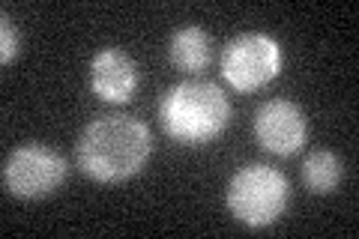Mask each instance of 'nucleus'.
Returning <instances> with one entry per match:
<instances>
[{"mask_svg":"<svg viewBox=\"0 0 359 239\" xmlns=\"http://www.w3.org/2000/svg\"><path fill=\"white\" fill-rule=\"evenodd\" d=\"M0 33H4V51H0V63H9L18 54V30L9 21V15H0Z\"/></svg>","mask_w":359,"mask_h":239,"instance_id":"10","label":"nucleus"},{"mask_svg":"<svg viewBox=\"0 0 359 239\" xmlns=\"http://www.w3.org/2000/svg\"><path fill=\"white\" fill-rule=\"evenodd\" d=\"M159 123L171 141L183 146L212 144L231 123V102L210 81H180L159 99Z\"/></svg>","mask_w":359,"mask_h":239,"instance_id":"2","label":"nucleus"},{"mask_svg":"<svg viewBox=\"0 0 359 239\" xmlns=\"http://www.w3.org/2000/svg\"><path fill=\"white\" fill-rule=\"evenodd\" d=\"M287 179L269 165H245L231 177L224 203L228 212L245 227H269L287 210Z\"/></svg>","mask_w":359,"mask_h":239,"instance_id":"3","label":"nucleus"},{"mask_svg":"<svg viewBox=\"0 0 359 239\" xmlns=\"http://www.w3.org/2000/svg\"><path fill=\"white\" fill-rule=\"evenodd\" d=\"M138 63L120 48H102L90 60V90L102 102H129L138 90Z\"/></svg>","mask_w":359,"mask_h":239,"instance_id":"7","label":"nucleus"},{"mask_svg":"<svg viewBox=\"0 0 359 239\" xmlns=\"http://www.w3.org/2000/svg\"><path fill=\"white\" fill-rule=\"evenodd\" d=\"M66 179V162L48 144H21L4 162V189L21 200H39Z\"/></svg>","mask_w":359,"mask_h":239,"instance_id":"5","label":"nucleus"},{"mask_svg":"<svg viewBox=\"0 0 359 239\" xmlns=\"http://www.w3.org/2000/svg\"><path fill=\"white\" fill-rule=\"evenodd\" d=\"M282 45L266 33H243L222 51V75L240 93H255L282 72Z\"/></svg>","mask_w":359,"mask_h":239,"instance_id":"4","label":"nucleus"},{"mask_svg":"<svg viewBox=\"0 0 359 239\" xmlns=\"http://www.w3.org/2000/svg\"><path fill=\"white\" fill-rule=\"evenodd\" d=\"M153 153L147 123L129 114H102L90 120L75 144V162L96 183H126L138 177Z\"/></svg>","mask_w":359,"mask_h":239,"instance_id":"1","label":"nucleus"},{"mask_svg":"<svg viewBox=\"0 0 359 239\" xmlns=\"http://www.w3.org/2000/svg\"><path fill=\"white\" fill-rule=\"evenodd\" d=\"M339 183H341L339 156L330 150H318V153L306 156V162H302V186H306L311 195H330Z\"/></svg>","mask_w":359,"mask_h":239,"instance_id":"9","label":"nucleus"},{"mask_svg":"<svg viewBox=\"0 0 359 239\" xmlns=\"http://www.w3.org/2000/svg\"><path fill=\"white\" fill-rule=\"evenodd\" d=\"M309 138V120L297 102L269 99L255 114V141L276 156H294Z\"/></svg>","mask_w":359,"mask_h":239,"instance_id":"6","label":"nucleus"},{"mask_svg":"<svg viewBox=\"0 0 359 239\" xmlns=\"http://www.w3.org/2000/svg\"><path fill=\"white\" fill-rule=\"evenodd\" d=\"M168 54H171V63L180 72H201L212 60V42L201 27L189 25V27H180L171 36Z\"/></svg>","mask_w":359,"mask_h":239,"instance_id":"8","label":"nucleus"}]
</instances>
